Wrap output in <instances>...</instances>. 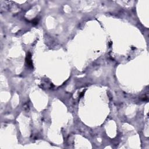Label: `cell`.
<instances>
[{
  "label": "cell",
  "instance_id": "6da1fadb",
  "mask_svg": "<svg viewBox=\"0 0 149 149\" xmlns=\"http://www.w3.org/2000/svg\"><path fill=\"white\" fill-rule=\"evenodd\" d=\"M26 62L27 65H28V66H29L30 68H33V66L32 61V60H31V54L30 53H27L26 58Z\"/></svg>",
  "mask_w": 149,
  "mask_h": 149
}]
</instances>
